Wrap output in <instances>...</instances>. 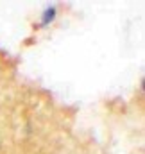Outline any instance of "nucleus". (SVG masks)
Masks as SVG:
<instances>
[]
</instances>
